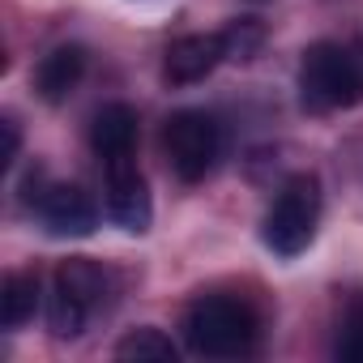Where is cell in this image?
Instances as JSON below:
<instances>
[{
	"instance_id": "obj_1",
	"label": "cell",
	"mask_w": 363,
	"mask_h": 363,
	"mask_svg": "<svg viewBox=\"0 0 363 363\" xmlns=\"http://www.w3.org/2000/svg\"><path fill=\"white\" fill-rule=\"evenodd\" d=\"M299 103L308 111H346L363 103V52L320 39L299 60Z\"/></svg>"
},
{
	"instance_id": "obj_2",
	"label": "cell",
	"mask_w": 363,
	"mask_h": 363,
	"mask_svg": "<svg viewBox=\"0 0 363 363\" xmlns=\"http://www.w3.org/2000/svg\"><path fill=\"white\" fill-rule=\"evenodd\" d=\"M184 342L201 359H240L257 346V316L244 299L201 295L184 312Z\"/></svg>"
},
{
	"instance_id": "obj_3",
	"label": "cell",
	"mask_w": 363,
	"mask_h": 363,
	"mask_svg": "<svg viewBox=\"0 0 363 363\" xmlns=\"http://www.w3.org/2000/svg\"><path fill=\"white\" fill-rule=\"evenodd\" d=\"M107 295H111V274L99 261H90V257L60 261V269L52 278V299H48L52 337H60V342L82 337L90 316L99 308H107Z\"/></svg>"
},
{
	"instance_id": "obj_4",
	"label": "cell",
	"mask_w": 363,
	"mask_h": 363,
	"mask_svg": "<svg viewBox=\"0 0 363 363\" xmlns=\"http://www.w3.org/2000/svg\"><path fill=\"white\" fill-rule=\"evenodd\" d=\"M316 223H320V179L312 171H299L274 193L261 223V240L274 257L291 261L316 240Z\"/></svg>"
},
{
	"instance_id": "obj_5",
	"label": "cell",
	"mask_w": 363,
	"mask_h": 363,
	"mask_svg": "<svg viewBox=\"0 0 363 363\" xmlns=\"http://www.w3.org/2000/svg\"><path fill=\"white\" fill-rule=\"evenodd\" d=\"M162 150H167V162L171 171L184 179V184H197L206 179L223 154V128L210 111H197V107H184L175 111L162 128Z\"/></svg>"
},
{
	"instance_id": "obj_6",
	"label": "cell",
	"mask_w": 363,
	"mask_h": 363,
	"mask_svg": "<svg viewBox=\"0 0 363 363\" xmlns=\"http://www.w3.org/2000/svg\"><path fill=\"white\" fill-rule=\"evenodd\" d=\"M35 214L48 227V235H56V240H82V235H90L99 227V210L77 184L39 189L35 193Z\"/></svg>"
},
{
	"instance_id": "obj_7",
	"label": "cell",
	"mask_w": 363,
	"mask_h": 363,
	"mask_svg": "<svg viewBox=\"0 0 363 363\" xmlns=\"http://www.w3.org/2000/svg\"><path fill=\"white\" fill-rule=\"evenodd\" d=\"M107 218L116 227H124L128 235H145L154 223V201H150V184L133 162H111L107 167Z\"/></svg>"
},
{
	"instance_id": "obj_8",
	"label": "cell",
	"mask_w": 363,
	"mask_h": 363,
	"mask_svg": "<svg viewBox=\"0 0 363 363\" xmlns=\"http://www.w3.org/2000/svg\"><path fill=\"white\" fill-rule=\"evenodd\" d=\"M227 60L223 52V35H184V39H175L162 56V77L171 86H197L206 82L218 65Z\"/></svg>"
},
{
	"instance_id": "obj_9",
	"label": "cell",
	"mask_w": 363,
	"mask_h": 363,
	"mask_svg": "<svg viewBox=\"0 0 363 363\" xmlns=\"http://www.w3.org/2000/svg\"><path fill=\"white\" fill-rule=\"evenodd\" d=\"M137 137H141V120L128 103H107L90 124V145L107 167L111 162H133Z\"/></svg>"
},
{
	"instance_id": "obj_10",
	"label": "cell",
	"mask_w": 363,
	"mask_h": 363,
	"mask_svg": "<svg viewBox=\"0 0 363 363\" xmlns=\"http://www.w3.org/2000/svg\"><path fill=\"white\" fill-rule=\"evenodd\" d=\"M82 73H86V52H82L77 43L52 48V52L39 60V69H35V90H39L43 103L56 107V103H65V99L77 90Z\"/></svg>"
},
{
	"instance_id": "obj_11",
	"label": "cell",
	"mask_w": 363,
	"mask_h": 363,
	"mask_svg": "<svg viewBox=\"0 0 363 363\" xmlns=\"http://www.w3.org/2000/svg\"><path fill=\"white\" fill-rule=\"evenodd\" d=\"M43 303V282L35 269H13L5 278V286H0V320H5V329H22Z\"/></svg>"
},
{
	"instance_id": "obj_12",
	"label": "cell",
	"mask_w": 363,
	"mask_h": 363,
	"mask_svg": "<svg viewBox=\"0 0 363 363\" xmlns=\"http://www.w3.org/2000/svg\"><path fill=\"white\" fill-rule=\"evenodd\" d=\"M175 342L162 333V329H154V325H141V329H128L120 342H116V359H137V363H145V359H154V363H175Z\"/></svg>"
},
{
	"instance_id": "obj_13",
	"label": "cell",
	"mask_w": 363,
	"mask_h": 363,
	"mask_svg": "<svg viewBox=\"0 0 363 363\" xmlns=\"http://www.w3.org/2000/svg\"><path fill=\"white\" fill-rule=\"evenodd\" d=\"M218 35H223V52H227V60H235V65L252 60V56L261 52V43H265V26H261L257 18H235V22H227Z\"/></svg>"
},
{
	"instance_id": "obj_14",
	"label": "cell",
	"mask_w": 363,
	"mask_h": 363,
	"mask_svg": "<svg viewBox=\"0 0 363 363\" xmlns=\"http://www.w3.org/2000/svg\"><path fill=\"white\" fill-rule=\"evenodd\" d=\"M333 354L342 363H363V295H354L342 312V325H337V342H333Z\"/></svg>"
},
{
	"instance_id": "obj_15",
	"label": "cell",
	"mask_w": 363,
	"mask_h": 363,
	"mask_svg": "<svg viewBox=\"0 0 363 363\" xmlns=\"http://www.w3.org/2000/svg\"><path fill=\"white\" fill-rule=\"evenodd\" d=\"M0 128H5V158H0V162L13 167V162H18V150H22V133H18V124H13V120H5Z\"/></svg>"
}]
</instances>
